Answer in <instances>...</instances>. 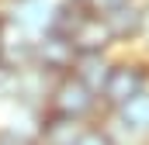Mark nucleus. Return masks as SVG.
<instances>
[{
	"instance_id": "obj_11",
	"label": "nucleus",
	"mask_w": 149,
	"mask_h": 145,
	"mask_svg": "<svg viewBox=\"0 0 149 145\" xmlns=\"http://www.w3.org/2000/svg\"><path fill=\"white\" fill-rule=\"evenodd\" d=\"M63 3H76V7H83V3H87V0H63Z\"/></svg>"
},
{
	"instance_id": "obj_6",
	"label": "nucleus",
	"mask_w": 149,
	"mask_h": 145,
	"mask_svg": "<svg viewBox=\"0 0 149 145\" xmlns=\"http://www.w3.org/2000/svg\"><path fill=\"white\" fill-rule=\"evenodd\" d=\"M83 124H90V121H73V117H59V114H38L35 145H76Z\"/></svg>"
},
{
	"instance_id": "obj_12",
	"label": "nucleus",
	"mask_w": 149,
	"mask_h": 145,
	"mask_svg": "<svg viewBox=\"0 0 149 145\" xmlns=\"http://www.w3.org/2000/svg\"><path fill=\"white\" fill-rule=\"evenodd\" d=\"M146 3H149V0H146Z\"/></svg>"
},
{
	"instance_id": "obj_1",
	"label": "nucleus",
	"mask_w": 149,
	"mask_h": 145,
	"mask_svg": "<svg viewBox=\"0 0 149 145\" xmlns=\"http://www.w3.org/2000/svg\"><path fill=\"white\" fill-rule=\"evenodd\" d=\"M149 86V55L139 48H128V52H114L111 72L101 86V110L114 114L121 110L128 100H135L142 90Z\"/></svg>"
},
{
	"instance_id": "obj_4",
	"label": "nucleus",
	"mask_w": 149,
	"mask_h": 145,
	"mask_svg": "<svg viewBox=\"0 0 149 145\" xmlns=\"http://www.w3.org/2000/svg\"><path fill=\"white\" fill-rule=\"evenodd\" d=\"M104 121H108V128L114 131L118 145H139V142H146L149 138V86L135 97V100H128L121 110L104 114Z\"/></svg>"
},
{
	"instance_id": "obj_9",
	"label": "nucleus",
	"mask_w": 149,
	"mask_h": 145,
	"mask_svg": "<svg viewBox=\"0 0 149 145\" xmlns=\"http://www.w3.org/2000/svg\"><path fill=\"white\" fill-rule=\"evenodd\" d=\"M0 145H35V124H0Z\"/></svg>"
},
{
	"instance_id": "obj_5",
	"label": "nucleus",
	"mask_w": 149,
	"mask_h": 145,
	"mask_svg": "<svg viewBox=\"0 0 149 145\" xmlns=\"http://www.w3.org/2000/svg\"><path fill=\"white\" fill-rule=\"evenodd\" d=\"M73 62H76V48L66 35L45 31L35 38V45H31V66L35 69L49 72V76H66L73 69Z\"/></svg>"
},
{
	"instance_id": "obj_3",
	"label": "nucleus",
	"mask_w": 149,
	"mask_h": 145,
	"mask_svg": "<svg viewBox=\"0 0 149 145\" xmlns=\"http://www.w3.org/2000/svg\"><path fill=\"white\" fill-rule=\"evenodd\" d=\"M104 24L111 31V41L118 52H128V48H139L149 28V3L146 0H135L128 7H118L111 14H104Z\"/></svg>"
},
{
	"instance_id": "obj_2",
	"label": "nucleus",
	"mask_w": 149,
	"mask_h": 145,
	"mask_svg": "<svg viewBox=\"0 0 149 145\" xmlns=\"http://www.w3.org/2000/svg\"><path fill=\"white\" fill-rule=\"evenodd\" d=\"M42 114H59V117H73V121H97V117H104L101 97L90 86H83L73 72L56 76V83H52V90L45 97Z\"/></svg>"
},
{
	"instance_id": "obj_8",
	"label": "nucleus",
	"mask_w": 149,
	"mask_h": 145,
	"mask_svg": "<svg viewBox=\"0 0 149 145\" xmlns=\"http://www.w3.org/2000/svg\"><path fill=\"white\" fill-rule=\"evenodd\" d=\"M76 145H118V138H114V131L108 128V121L97 117V121L83 124V131H80Z\"/></svg>"
},
{
	"instance_id": "obj_10",
	"label": "nucleus",
	"mask_w": 149,
	"mask_h": 145,
	"mask_svg": "<svg viewBox=\"0 0 149 145\" xmlns=\"http://www.w3.org/2000/svg\"><path fill=\"white\" fill-rule=\"evenodd\" d=\"M128 3H135V0H87L83 7L90 10V14H111V10H118V7H128Z\"/></svg>"
},
{
	"instance_id": "obj_7",
	"label": "nucleus",
	"mask_w": 149,
	"mask_h": 145,
	"mask_svg": "<svg viewBox=\"0 0 149 145\" xmlns=\"http://www.w3.org/2000/svg\"><path fill=\"white\" fill-rule=\"evenodd\" d=\"M111 62H114V52H94V55H76L73 62V76L83 83V86H90L97 97H101V86H104V79H108V72H111Z\"/></svg>"
}]
</instances>
